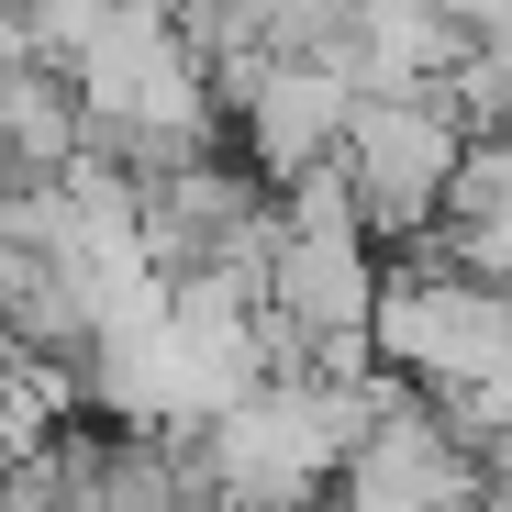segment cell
<instances>
[{"label": "cell", "instance_id": "cell-1", "mask_svg": "<svg viewBox=\"0 0 512 512\" xmlns=\"http://www.w3.org/2000/svg\"><path fill=\"white\" fill-rule=\"evenodd\" d=\"M468 167V123L446 112V90H379L334 134V179L357 201V234H435V201Z\"/></svg>", "mask_w": 512, "mask_h": 512}, {"label": "cell", "instance_id": "cell-2", "mask_svg": "<svg viewBox=\"0 0 512 512\" xmlns=\"http://www.w3.org/2000/svg\"><path fill=\"white\" fill-rule=\"evenodd\" d=\"M346 112H357V90L334 67H301V56H268L256 67V90L234 101V123H245V167L256 179H312V167H334V134H346Z\"/></svg>", "mask_w": 512, "mask_h": 512}, {"label": "cell", "instance_id": "cell-3", "mask_svg": "<svg viewBox=\"0 0 512 512\" xmlns=\"http://www.w3.org/2000/svg\"><path fill=\"white\" fill-rule=\"evenodd\" d=\"M67 156H78V101H67V78L12 67V78H0V167H34V179H56Z\"/></svg>", "mask_w": 512, "mask_h": 512}]
</instances>
